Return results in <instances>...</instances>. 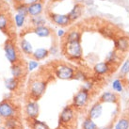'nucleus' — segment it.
<instances>
[{"label": "nucleus", "mask_w": 129, "mask_h": 129, "mask_svg": "<svg viewBox=\"0 0 129 129\" xmlns=\"http://www.w3.org/2000/svg\"><path fill=\"white\" fill-rule=\"evenodd\" d=\"M13 1V3H14V5H16V4H21V3H25L26 0H12Z\"/></svg>", "instance_id": "72a5a7b5"}, {"label": "nucleus", "mask_w": 129, "mask_h": 129, "mask_svg": "<svg viewBox=\"0 0 129 129\" xmlns=\"http://www.w3.org/2000/svg\"><path fill=\"white\" fill-rule=\"evenodd\" d=\"M124 85L126 86V89H127V90H129V81L127 83H126V84H124V83H123V86H124Z\"/></svg>", "instance_id": "f704fd0d"}, {"label": "nucleus", "mask_w": 129, "mask_h": 129, "mask_svg": "<svg viewBox=\"0 0 129 129\" xmlns=\"http://www.w3.org/2000/svg\"><path fill=\"white\" fill-rule=\"evenodd\" d=\"M22 108L12 99L5 98L0 102V119L4 121L12 117H21Z\"/></svg>", "instance_id": "7ed1b4c3"}, {"label": "nucleus", "mask_w": 129, "mask_h": 129, "mask_svg": "<svg viewBox=\"0 0 129 129\" xmlns=\"http://www.w3.org/2000/svg\"><path fill=\"white\" fill-rule=\"evenodd\" d=\"M82 129H99V127L97 126V124L94 122L92 119H90V117L87 116L85 120L83 121Z\"/></svg>", "instance_id": "bb28decb"}, {"label": "nucleus", "mask_w": 129, "mask_h": 129, "mask_svg": "<svg viewBox=\"0 0 129 129\" xmlns=\"http://www.w3.org/2000/svg\"><path fill=\"white\" fill-rule=\"evenodd\" d=\"M98 101L101 104H105V103H111V104H118L120 102V96L117 92L114 91H107L104 92L100 97Z\"/></svg>", "instance_id": "ddd939ff"}, {"label": "nucleus", "mask_w": 129, "mask_h": 129, "mask_svg": "<svg viewBox=\"0 0 129 129\" xmlns=\"http://www.w3.org/2000/svg\"><path fill=\"white\" fill-rule=\"evenodd\" d=\"M90 101V91L85 88H81L73 98L72 106L77 112H82L87 108Z\"/></svg>", "instance_id": "39448f33"}, {"label": "nucleus", "mask_w": 129, "mask_h": 129, "mask_svg": "<svg viewBox=\"0 0 129 129\" xmlns=\"http://www.w3.org/2000/svg\"><path fill=\"white\" fill-rule=\"evenodd\" d=\"M49 55H50V53H49L48 49H46V48H38L33 52V54L31 55V57L34 60L40 61L46 58Z\"/></svg>", "instance_id": "4be33fe9"}, {"label": "nucleus", "mask_w": 129, "mask_h": 129, "mask_svg": "<svg viewBox=\"0 0 129 129\" xmlns=\"http://www.w3.org/2000/svg\"><path fill=\"white\" fill-rule=\"evenodd\" d=\"M112 88L116 92H122L123 90V80L122 79H116L112 83Z\"/></svg>", "instance_id": "c756f323"}, {"label": "nucleus", "mask_w": 129, "mask_h": 129, "mask_svg": "<svg viewBox=\"0 0 129 129\" xmlns=\"http://www.w3.org/2000/svg\"><path fill=\"white\" fill-rule=\"evenodd\" d=\"M65 34H66L65 31L64 30H62V29H60V30H58V31H57V35H58L59 37H64Z\"/></svg>", "instance_id": "473e14b6"}, {"label": "nucleus", "mask_w": 129, "mask_h": 129, "mask_svg": "<svg viewBox=\"0 0 129 129\" xmlns=\"http://www.w3.org/2000/svg\"><path fill=\"white\" fill-rule=\"evenodd\" d=\"M48 15H49L51 21L59 26H68L72 23L68 14H58V13H55V12H50Z\"/></svg>", "instance_id": "9d476101"}, {"label": "nucleus", "mask_w": 129, "mask_h": 129, "mask_svg": "<svg viewBox=\"0 0 129 129\" xmlns=\"http://www.w3.org/2000/svg\"><path fill=\"white\" fill-rule=\"evenodd\" d=\"M61 52L68 59L77 60L80 59L83 56V49L81 46V41H73L62 43Z\"/></svg>", "instance_id": "20e7f679"}, {"label": "nucleus", "mask_w": 129, "mask_h": 129, "mask_svg": "<svg viewBox=\"0 0 129 129\" xmlns=\"http://www.w3.org/2000/svg\"><path fill=\"white\" fill-rule=\"evenodd\" d=\"M2 124L6 129H23L21 117H12L2 121Z\"/></svg>", "instance_id": "f8f14e48"}, {"label": "nucleus", "mask_w": 129, "mask_h": 129, "mask_svg": "<svg viewBox=\"0 0 129 129\" xmlns=\"http://www.w3.org/2000/svg\"><path fill=\"white\" fill-rule=\"evenodd\" d=\"M129 74V59L124 61V63L120 69V75L122 78H125V76Z\"/></svg>", "instance_id": "7c9ffc66"}, {"label": "nucleus", "mask_w": 129, "mask_h": 129, "mask_svg": "<svg viewBox=\"0 0 129 129\" xmlns=\"http://www.w3.org/2000/svg\"><path fill=\"white\" fill-rule=\"evenodd\" d=\"M11 73L12 77L17 78L19 80H23L25 78V76L27 74V67L25 62H23V60L19 61L17 63L11 64Z\"/></svg>", "instance_id": "1a4fd4ad"}, {"label": "nucleus", "mask_w": 129, "mask_h": 129, "mask_svg": "<svg viewBox=\"0 0 129 129\" xmlns=\"http://www.w3.org/2000/svg\"><path fill=\"white\" fill-rule=\"evenodd\" d=\"M4 52L8 61L11 64L17 63L21 61V56L18 50V47L16 46V43L12 39H8L4 44Z\"/></svg>", "instance_id": "423d86ee"}, {"label": "nucleus", "mask_w": 129, "mask_h": 129, "mask_svg": "<svg viewBox=\"0 0 129 129\" xmlns=\"http://www.w3.org/2000/svg\"><path fill=\"white\" fill-rule=\"evenodd\" d=\"M49 80L45 75H41V74H36L32 75L26 86L25 91V101L33 100L38 101L43 96L48 86Z\"/></svg>", "instance_id": "f257e3e1"}, {"label": "nucleus", "mask_w": 129, "mask_h": 129, "mask_svg": "<svg viewBox=\"0 0 129 129\" xmlns=\"http://www.w3.org/2000/svg\"><path fill=\"white\" fill-rule=\"evenodd\" d=\"M23 129H30L29 127H26V128H23Z\"/></svg>", "instance_id": "58836bf2"}, {"label": "nucleus", "mask_w": 129, "mask_h": 129, "mask_svg": "<svg viewBox=\"0 0 129 129\" xmlns=\"http://www.w3.org/2000/svg\"><path fill=\"white\" fill-rule=\"evenodd\" d=\"M26 67H27V71L32 72V71H34L35 69H37L38 67H39V62H38L37 60L31 59V60H29L28 62H27Z\"/></svg>", "instance_id": "2f4dec72"}, {"label": "nucleus", "mask_w": 129, "mask_h": 129, "mask_svg": "<svg viewBox=\"0 0 129 129\" xmlns=\"http://www.w3.org/2000/svg\"><path fill=\"white\" fill-rule=\"evenodd\" d=\"M111 71H112L111 64H109L107 61L96 63V64L94 65V67H93V72L97 75H107V74H108V73L111 72Z\"/></svg>", "instance_id": "dca6fc26"}, {"label": "nucleus", "mask_w": 129, "mask_h": 129, "mask_svg": "<svg viewBox=\"0 0 129 129\" xmlns=\"http://www.w3.org/2000/svg\"><path fill=\"white\" fill-rule=\"evenodd\" d=\"M43 11V5L41 1H34L32 3L28 4L27 11H28V15L30 17L41 15Z\"/></svg>", "instance_id": "2eb2a0df"}, {"label": "nucleus", "mask_w": 129, "mask_h": 129, "mask_svg": "<svg viewBox=\"0 0 129 129\" xmlns=\"http://www.w3.org/2000/svg\"><path fill=\"white\" fill-rule=\"evenodd\" d=\"M115 48L120 52H127L129 50V37L122 35L115 40Z\"/></svg>", "instance_id": "4468645a"}, {"label": "nucleus", "mask_w": 129, "mask_h": 129, "mask_svg": "<svg viewBox=\"0 0 129 129\" xmlns=\"http://www.w3.org/2000/svg\"><path fill=\"white\" fill-rule=\"evenodd\" d=\"M19 46H20V49L21 51L25 55V56H28V57H31V55L33 54V46L32 44L29 43L27 40L22 38L20 40V43H19Z\"/></svg>", "instance_id": "6ab92c4d"}, {"label": "nucleus", "mask_w": 129, "mask_h": 129, "mask_svg": "<svg viewBox=\"0 0 129 129\" xmlns=\"http://www.w3.org/2000/svg\"><path fill=\"white\" fill-rule=\"evenodd\" d=\"M0 11H2V6H1V1H0Z\"/></svg>", "instance_id": "e433bc0d"}, {"label": "nucleus", "mask_w": 129, "mask_h": 129, "mask_svg": "<svg viewBox=\"0 0 129 129\" xmlns=\"http://www.w3.org/2000/svg\"><path fill=\"white\" fill-rule=\"evenodd\" d=\"M54 1H58V2H61V1H65V0H54Z\"/></svg>", "instance_id": "4c0bfd02"}, {"label": "nucleus", "mask_w": 129, "mask_h": 129, "mask_svg": "<svg viewBox=\"0 0 129 129\" xmlns=\"http://www.w3.org/2000/svg\"><path fill=\"white\" fill-rule=\"evenodd\" d=\"M32 32L35 33L37 36L40 38H47L52 34V29L46 25H42V26H37L33 27Z\"/></svg>", "instance_id": "aec40b11"}, {"label": "nucleus", "mask_w": 129, "mask_h": 129, "mask_svg": "<svg viewBox=\"0 0 129 129\" xmlns=\"http://www.w3.org/2000/svg\"><path fill=\"white\" fill-rule=\"evenodd\" d=\"M64 41L66 42H73V41H81V33L76 30H72L69 33L65 34Z\"/></svg>", "instance_id": "b1692460"}, {"label": "nucleus", "mask_w": 129, "mask_h": 129, "mask_svg": "<svg viewBox=\"0 0 129 129\" xmlns=\"http://www.w3.org/2000/svg\"><path fill=\"white\" fill-rule=\"evenodd\" d=\"M23 113L25 122L38 119L40 114V106L38 102L33 100L25 101V104L23 108Z\"/></svg>", "instance_id": "6e6552de"}, {"label": "nucleus", "mask_w": 129, "mask_h": 129, "mask_svg": "<svg viewBox=\"0 0 129 129\" xmlns=\"http://www.w3.org/2000/svg\"><path fill=\"white\" fill-rule=\"evenodd\" d=\"M55 76L61 80L75 79V69L66 63H57L54 66Z\"/></svg>", "instance_id": "0eeeda50"}, {"label": "nucleus", "mask_w": 129, "mask_h": 129, "mask_svg": "<svg viewBox=\"0 0 129 129\" xmlns=\"http://www.w3.org/2000/svg\"><path fill=\"white\" fill-rule=\"evenodd\" d=\"M114 129H129V117H122L117 122Z\"/></svg>", "instance_id": "a878e982"}, {"label": "nucleus", "mask_w": 129, "mask_h": 129, "mask_svg": "<svg viewBox=\"0 0 129 129\" xmlns=\"http://www.w3.org/2000/svg\"><path fill=\"white\" fill-rule=\"evenodd\" d=\"M83 5L80 3H76L75 5V7L73 8V10L70 12H69V18L71 19V21H75V20H77V19L81 16L83 12Z\"/></svg>", "instance_id": "412c9836"}, {"label": "nucleus", "mask_w": 129, "mask_h": 129, "mask_svg": "<svg viewBox=\"0 0 129 129\" xmlns=\"http://www.w3.org/2000/svg\"><path fill=\"white\" fill-rule=\"evenodd\" d=\"M30 23H31L33 27L42 26V25H45V19L43 18V16L38 15V16L30 17Z\"/></svg>", "instance_id": "cd10ccee"}, {"label": "nucleus", "mask_w": 129, "mask_h": 129, "mask_svg": "<svg viewBox=\"0 0 129 129\" xmlns=\"http://www.w3.org/2000/svg\"><path fill=\"white\" fill-rule=\"evenodd\" d=\"M27 8H28V5L25 3H25L16 4V5H14V10L16 11L17 14L24 15V16H25V17L28 15Z\"/></svg>", "instance_id": "393cba45"}, {"label": "nucleus", "mask_w": 129, "mask_h": 129, "mask_svg": "<svg viewBox=\"0 0 129 129\" xmlns=\"http://www.w3.org/2000/svg\"><path fill=\"white\" fill-rule=\"evenodd\" d=\"M21 80L14 77H9L5 79V87L11 92H17L21 87Z\"/></svg>", "instance_id": "f3484780"}, {"label": "nucleus", "mask_w": 129, "mask_h": 129, "mask_svg": "<svg viewBox=\"0 0 129 129\" xmlns=\"http://www.w3.org/2000/svg\"><path fill=\"white\" fill-rule=\"evenodd\" d=\"M77 111L72 105L66 106L61 110L58 117L59 128L57 129H75L77 125Z\"/></svg>", "instance_id": "f03ea898"}, {"label": "nucleus", "mask_w": 129, "mask_h": 129, "mask_svg": "<svg viewBox=\"0 0 129 129\" xmlns=\"http://www.w3.org/2000/svg\"><path fill=\"white\" fill-rule=\"evenodd\" d=\"M103 104H101L99 101H97L96 103H94L92 105V107L90 108V109L89 110L88 113V117H90L92 120L98 119L101 116L102 112H103Z\"/></svg>", "instance_id": "a211bd4d"}, {"label": "nucleus", "mask_w": 129, "mask_h": 129, "mask_svg": "<svg viewBox=\"0 0 129 129\" xmlns=\"http://www.w3.org/2000/svg\"><path fill=\"white\" fill-rule=\"evenodd\" d=\"M0 129H6V128L3 126V124H1V125H0Z\"/></svg>", "instance_id": "c9c22d12"}, {"label": "nucleus", "mask_w": 129, "mask_h": 129, "mask_svg": "<svg viewBox=\"0 0 129 129\" xmlns=\"http://www.w3.org/2000/svg\"><path fill=\"white\" fill-rule=\"evenodd\" d=\"M25 16L24 15H21V14H15L14 16V24L16 25V27H18V28H22L25 24Z\"/></svg>", "instance_id": "c85d7f7f"}, {"label": "nucleus", "mask_w": 129, "mask_h": 129, "mask_svg": "<svg viewBox=\"0 0 129 129\" xmlns=\"http://www.w3.org/2000/svg\"><path fill=\"white\" fill-rule=\"evenodd\" d=\"M11 17L7 14V12L0 11V31H2L4 34L8 36L11 35Z\"/></svg>", "instance_id": "9b49d317"}, {"label": "nucleus", "mask_w": 129, "mask_h": 129, "mask_svg": "<svg viewBox=\"0 0 129 129\" xmlns=\"http://www.w3.org/2000/svg\"><path fill=\"white\" fill-rule=\"evenodd\" d=\"M27 124H28L30 129H50L46 122L40 121L38 119L35 120H31V121H27Z\"/></svg>", "instance_id": "5701e85b"}]
</instances>
